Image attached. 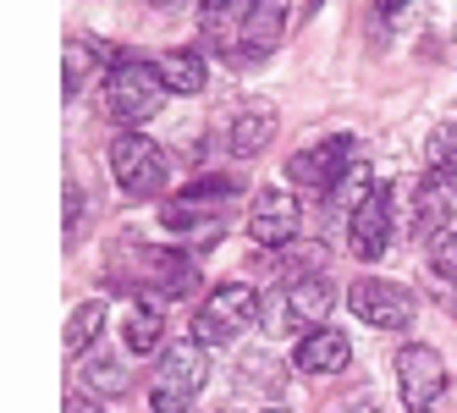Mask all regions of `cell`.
Masks as SVG:
<instances>
[{"instance_id":"obj_1","label":"cell","mask_w":457,"mask_h":413,"mask_svg":"<svg viewBox=\"0 0 457 413\" xmlns=\"http://www.w3.org/2000/svg\"><path fill=\"white\" fill-rule=\"evenodd\" d=\"M287 34V0H226L204 12V45L226 61H265Z\"/></svg>"},{"instance_id":"obj_2","label":"cell","mask_w":457,"mask_h":413,"mask_svg":"<svg viewBox=\"0 0 457 413\" xmlns=\"http://www.w3.org/2000/svg\"><path fill=\"white\" fill-rule=\"evenodd\" d=\"M325 314H331V281H325V270H314V276H287L259 309V326L270 336H292V331L309 336L325 326Z\"/></svg>"},{"instance_id":"obj_3","label":"cell","mask_w":457,"mask_h":413,"mask_svg":"<svg viewBox=\"0 0 457 413\" xmlns=\"http://www.w3.org/2000/svg\"><path fill=\"white\" fill-rule=\"evenodd\" d=\"M166 78H160V67L154 61H138V55H127L121 67L105 78V105H111V116L133 133V127H144V121H154L160 116V105H166Z\"/></svg>"},{"instance_id":"obj_4","label":"cell","mask_w":457,"mask_h":413,"mask_svg":"<svg viewBox=\"0 0 457 413\" xmlns=\"http://www.w3.org/2000/svg\"><path fill=\"white\" fill-rule=\"evenodd\" d=\"M210 380V359H204V342H171L166 359L154 364L149 375V408L154 413H187V402L204 392Z\"/></svg>"},{"instance_id":"obj_5","label":"cell","mask_w":457,"mask_h":413,"mask_svg":"<svg viewBox=\"0 0 457 413\" xmlns=\"http://www.w3.org/2000/svg\"><path fill=\"white\" fill-rule=\"evenodd\" d=\"M237 199H243V182H232V177H204V182H193L187 194L166 199L160 227H166V232H204V237H215L220 220H226V210H232Z\"/></svg>"},{"instance_id":"obj_6","label":"cell","mask_w":457,"mask_h":413,"mask_svg":"<svg viewBox=\"0 0 457 413\" xmlns=\"http://www.w3.org/2000/svg\"><path fill=\"white\" fill-rule=\"evenodd\" d=\"M259 309H265V298H259L253 287H243V281H226V287H215V293L204 298V309L193 314V342H204V347L237 342V336L259 320Z\"/></svg>"},{"instance_id":"obj_7","label":"cell","mask_w":457,"mask_h":413,"mask_svg":"<svg viewBox=\"0 0 457 413\" xmlns=\"http://www.w3.org/2000/svg\"><path fill=\"white\" fill-rule=\"evenodd\" d=\"M111 171H116V182H121L127 199L166 194V149H160L154 138H144L138 127L111 138Z\"/></svg>"},{"instance_id":"obj_8","label":"cell","mask_w":457,"mask_h":413,"mask_svg":"<svg viewBox=\"0 0 457 413\" xmlns=\"http://www.w3.org/2000/svg\"><path fill=\"white\" fill-rule=\"evenodd\" d=\"M353 166H358V138L353 133H331V138H320V144L292 154L287 177L298 182V187H314V194H337Z\"/></svg>"},{"instance_id":"obj_9","label":"cell","mask_w":457,"mask_h":413,"mask_svg":"<svg viewBox=\"0 0 457 413\" xmlns=\"http://www.w3.org/2000/svg\"><path fill=\"white\" fill-rule=\"evenodd\" d=\"M347 309L358 314L364 326L375 331H403L413 326V293L403 287V281H386V276H364V281H353L347 287Z\"/></svg>"},{"instance_id":"obj_10","label":"cell","mask_w":457,"mask_h":413,"mask_svg":"<svg viewBox=\"0 0 457 413\" xmlns=\"http://www.w3.org/2000/svg\"><path fill=\"white\" fill-rule=\"evenodd\" d=\"M397 237V187L391 182H375V194L347 215V248L358 260H380Z\"/></svg>"},{"instance_id":"obj_11","label":"cell","mask_w":457,"mask_h":413,"mask_svg":"<svg viewBox=\"0 0 457 413\" xmlns=\"http://www.w3.org/2000/svg\"><path fill=\"white\" fill-rule=\"evenodd\" d=\"M446 359L436 353V347H424V342H408L403 353H397V392H403V408L408 413H430L446 392Z\"/></svg>"},{"instance_id":"obj_12","label":"cell","mask_w":457,"mask_h":413,"mask_svg":"<svg viewBox=\"0 0 457 413\" xmlns=\"http://www.w3.org/2000/svg\"><path fill=\"white\" fill-rule=\"evenodd\" d=\"M127 253H133V281L149 287L154 298H187L193 287H199V270H193V260L177 253V248H144V243H133Z\"/></svg>"},{"instance_id":"obj_13","label":"cell","mask_w":457,"mask_h":413,"mask_svg":"<svg viewBox=\"0 0 457 413\" xmlns=\"http://www.w3.org/2000/svg\"><path fill=\"white\" fill-rule=\"evenodd\" d=\"M303 227V210H298V194L292 187H265V194H253L248 204V237L259 248H287Z\"/></svg>"},{"instance_id":"obj_14","label":"cell","mask_w":457,"mask_h":413,"mask_svg":"<svg viewBox=\"0 0 457 413\" xmlns=\"http://www.w3.org/2000/svg\"><path fill=\"white\" fill-rule=\"evenodd\" d=\"M413 232L419 237H436L452 232V215H457V171H424V182L413 187Z\"/></svg>"},{"instance_id":"obj_15","label":"cell","mask_w":457,"mask_h":413,"mask_svg":"<svg viewBox=\"0 0 457 413\" xmlns=\"http://www.w3.org/2000/svg\"><path fill=\"white\" fill-rule=\"evenodd\" d=\"M353 364V342L337 331V326H320V331H309L303 342H298V353H292V369L298 375H342Z\"/></svg>"},{"instance_id":"obj_16","label":"cell","mask_w":457,"mask_h":413,"mask_svg":"<svg viewBox=\"0 0 457 413\" xmlns=\"http://www.w3.org/2000/svg\"><path fill=\"white\" fill-rule=\"evenodd\" d=\"M154 67H160V78H166V88H171V94H204V83H210L204 50H187V45L166 50V55L154 61Z\"/></svg>"},{"instance_id":"obj_17","label":"cell","mask_w":457,"mask_h":413,"mask_svg":"<svg viewBox=\"0 0 457 413\" xmlns=\"http://www.w3.org/2000/svg\"><path fill=\"white\" fill-rule=\"evenodd\" d=\"M270 138H276V116L270 111H243V116H232V127H226V154L253 161Z\"/></svg>"},{"instance_id":"obj_18","label":"cell","mask_w":457,"mask_h":413,"mask_svg":"<svg viewBox=\"0 0 457 413\" xmlns=\"http://www.w3.org/2000/svg\"><path fill=\"white\" fill-rule=\"evenodd\" d=\"M83 392H94L100 402H111V397H127L133 392V369H127L121 359H105L100 347H94V359H83Z\"/></svg>"},{"instance_id":"obj_19","label":"cell","mask_w":457,"mask_h":413,"mask_svg":"<svg viewBox=\"0 0 457 413\" xmlns=\"http://www.w3.org/2000/svg\"><path fill=\"white\" fill-rule=\"evenodd\" d=\"M105 303L100 298H88V303H78L72 309V320H67V336H61V342H67V353L72 359H83L88 353V347H100V336H105Z\"/></svg>"},{"instance_id":"obj_20","label":"cell","mask_w":457,"mask_h":413,"mask_svg":"<svg viewBox=\"0 0 457 413\" xmlns=\"http://www.w3.org/2000/svg\"><path fill=\"white\" fill-rule=\"evenodd\" d=\"M121 342H127V353H154L166 342V314L154 303H133L127 309V326H121Z\"/></svg>"},{"instance_id":"obj_21","label":"cell","mask_w":457,"mask_h":413,"mask_svg":"<svg viewBox=\"0 0 457 413\" xmlns=\"http://www.w3.org/2000/svg\"><path fill=\"white\" fill-rule=\"evenodd\" d=\"M424 253H430V270L441 281H457V232H436Z\"/></svg>"},{"instance_id":"obj_22","label":"cell","mask_w":457,"mask_h":413,"mask_svg":"<svg viewBox=\"0 0 457 413\" xmlns=\"http://www.w3.org/2000/svg\"><path fill=\"white\" fill-rule=\"evenodd\" d=\"M430 171H457V121L436 127V138H430Z\"/></svg>"},{"instance_id":"obj_23","label":"cell","mask_w":457,"mask_h":413,"mask_svg":"<svg viewBox=\"0 0 457 413\" xmlns=\"http://www.w3.org/2000/svg\"><path fill=\"white\" fill-rule=\"evenodd\" d=\"M88 61H100V55H94V39H72V45H67V100H72V94L83 88Z\"/></svg>"},{"instance_id":"obj_24","label":"cell","mask_w":457,"mask_h":413,"mask_svg":"<svg viewBox=\"0 0 457 413\" xmlns=\"http://www.w3.org/2000/svg\"><path fill=\"white\" fill-rule=\"evenodd\" d=\"M78 227H83V194L78 182H67V243H78Z\"/></svg>"},{"instance_id":"obj_25","label":"cell","mask_w":457,"mask_h":413,"mask_svg":"<svg viewBox=\"0 0 457 413\" xmlns=\"http://www.w3.org/2000/svg\"><path fill=\"white\" fill-rule=\"evenodd\" d=\"M61 413H105V408L94 402V397H83V392H78V397H67V408H61Z\"/></svg>"},{"instance_id":"obj_26","label":"cell","mask_w":457,"mask_h":413,"mask_svg":"<svg viewBox=\"0 0 457 413\" xmlns=\"http://www.w3.org/2000/svg\"><path fill=\"white\" fill-rule=\"evenodd\" d=\"M347 413H380V408H375V402H370V397H358V402H353V408H347Z\"/></svg>"},{"instance_id":"obj_27","label":"cell","mask_w":457,"mask_h":413,"mask_svg":"<svg viewBox=\"0 0 457 413\" xmlns=\"http://www.w3.org/2000/svg\"><path fill=\"white\" fill-rule=\"evenodd\" d=\"M375 6H380V12H397V6H403V0H375Z\"/></svg>"},{"instance_id":"obj_28","label":"cell","mask_w":457,"mask_h":413,"mask_svg":"<svg viewBox=\"0 0 457 413\" xmlns=\"http://www.w3.org/2000/svg\"><path fill=\"white\" fill-rule=\"evenodd\" d=\"M210 6H226V0H204V12H210Z\"/></svg>"},{"instance_id":"obj_29","label":"cell","mask_w":457,"mask_h":413,"mask_svg":"<svg viewBox=\"0 0 457 413\" xmlns=\"http://www.w3.org/2000/svg\"><path fill=\"white\" fill-rule=\"evenodd\" d=\"M309 6H314V12H320V6H325V0H309Z\"/></svg>"},{"instance_id":"obj_30","label":"cell","mask_w":457,"mask_h":413,"mask_svg":"<svg viewBox=\"0 0 457 413\" xmlns=\"http://www.w3.org/2000/svg\"><path fill=\"white\" fill-rule=\"evenodd\" d=\"M265 413H287V408H265Z\"/></svg>"},{"instance_id":"obj_31","label":"cell","mask_w":457,"mask_h":413,"mask_svg":"<svg viewBox=\"0 0 457 413\" xmlns=\"http://www.w3.org/2000/svg\"><path fill=\"white\" fill-rule=\"evenodd\" d=\"M160 6H166V0H160Z\"/></svg>"},{"instance_id":"obj_32","label":"cell","mask_w":457,"mask_h":413,"mask_svg":"<svg viewBox=\"0 0 457 413\" xmlns=\"http://www.w3.org/2000/svg\"><path fill=\"white\" fill-rule=\"evenodd\" d=\"M226 413H232V408H226Z\"/></svg>"}]
</instances>
